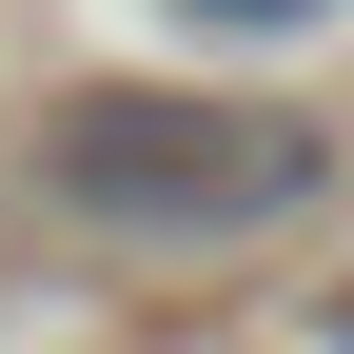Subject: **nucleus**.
<instances>
[{
  "instance_id": "nucleus-2",
  "label": "nucleus",
  "mask_w": 354,
  "mask_h": 354,
  "mask_svg": "<svg viewBox=\"0 0 354 354\" xmlns=\"http://www.w3.org/2000/svg\"><path fill=\"white\" fill-rule=\"evenodd\" d=\"M177 20H236V39H256V20H315V0H177Z\"/></svg>"
},
{
  "instance_id": "nucleus-3",
  "label": "nucleus",
  "mask_w": 354,
  "mask_h": 354,
  "mask_svg": "<svg viewBox=\"0 0 354 354\" xmlns=\"http://www.w3.org/2000/svg\"><path fill=\"white\" fill-rule=\"evenodd\" d=\"M335 354H354V276H335Z\"/></svg>"
},
{
  "instance_id": "nucleus-1",
  "label": "nucleus",
  "mask_w": 354,
  "mask_h": 354,
  "mask_svg": "<svg viewBox=\"0 0 354 354\" xmlns=\"http://www.w3.org/2000/svg\"><path fill=\"white\" fill-rule=\"evenodd\" d=\"M315 177H335V138L295 99H197V79H79V99H39V197L79 236H118V256L276 236Z\"/></svg>"
}]
</instances>
